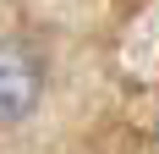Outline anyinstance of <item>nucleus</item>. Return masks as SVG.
Here are the masks:
<instances>
[{
	"label": "nucleus",
	"mask_w": 159,
	"mask_h": 154,
	"mask_svg": "<svg viewBox=\"0 0 159 154\" xmlns=\"http://www.w3.org/2000/svg\"><path fill=\"white\" fill-rule=\"evenodd\" d=\"M44 88V61L39 50L22 44V39H0V121H16L28 116L33 99Z\"/></svg>",
	"instance_id": "obj_1"
}]
</instances>
